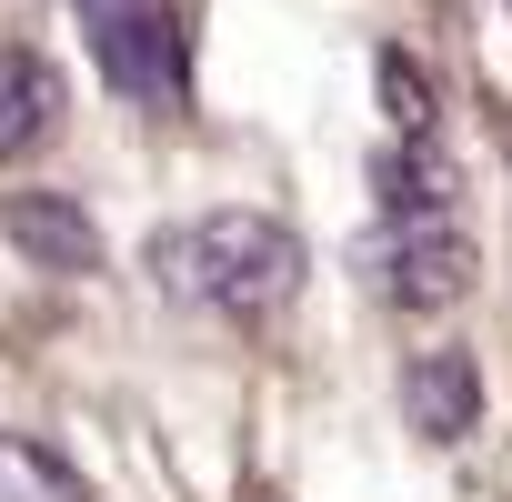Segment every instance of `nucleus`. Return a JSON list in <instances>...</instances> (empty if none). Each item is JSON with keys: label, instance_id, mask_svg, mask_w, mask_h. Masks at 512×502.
<instances>
[{"label": "nucleus", "instance_id": "nucleus-1", "mask_svg": "<svg viewBox=\"0 0 512 502\" xmlns=\"http://www.w3.org/2000/svg\"><path fill=\"white\" fill-rule=\"evenodd\" d=\"M151 282L201 302V312H231V322H262L302 292V241L272 221V211H201V221H171L151 231Z\"/></svg>", "mask_w": 512, "mask_h": 502}, {"label": "nucleus", "instance_id": "nucleus-2", "mask_svg": "<svg viewBox=\"0 0 512 502\" xmlns=\"http://www.w3.org/2000/svg\"><path fill=\"white\" fill-rule=\"evenodd\" d=\"M81 31H91V61L111 71L121 101H141V111L181 101V21L161 0H81Z\"/></svg>", "mask_w": 512, "mask_h": 502}, {"label": "nucleus", "instance_id": "nucleus-3", "mask_svg": "<svg viewBox=\"0 0 512 502\" xmlns=\"http://www.w3.org/2000/svg\"><path fill=\"white\" fill-rule=\"evenodd\" d=\"M382 292L402 312H452L472 292V241L452 211H402L392 241H382Z\"/></svg>", "mask_w": 512, "mask_h": 502}, {"label": "nucleus", "instance_id": "nucleus-4", "mask_svg": "<svg viewBox=\"0 0 512 502\" xmlns=\"http://www.w3.org/2000/svg\"><path fill=\"white\" fill-rule=\"evenodd\" d=\"M0 231H11V251L31 272H101V221L71 201V191H11L0 201Z\"/></svg>", "mask_w": 512, "mask_h": 502}, {"label": "nucleus", "instance_id": "nucleus-5", "mask_svg": "<svg viewBox=\"0 0 512 502\" xmlns=\"http://www.w3.org/2000/svg\"><path fill=\"white\" fill-rule=\"evenodd\" d=\"M402 412H412L422 442H462V432L482 422V362L452 352V342L412 352V362H402Z\"/></svg>", "mask_w": 512, "mask_h": 502}, {"label": "nucleus", "instance_id": "nucleus-6", "mask_svg": "<svg viewBox=\"0 0 512 502\" xmlns=\"http://www.w3.org/2000/svg\"><path fill=\"white\" fill-rule=\"evenodd\" d=\"M61 131V71L31 41H0V161H21Z\"/></svg>", "mask_w": 512, "mask_h": 502}, {"label": "nucleus", "instance_id": "nucleus-7", "mask_svg": "<svg viewBox=\"0 0 512 502\" xmlns=\"http://www.w3.org/2000/svg\"><path fill=\"white\" fill-rule=\"evenodd\" d=\"M372 91H382V121L402 131V141H432V71L392 41V51H372Z\"/></svg>", "mask_w": 512, "mask_h": 502}, {"label": "nucleus", "instance_id": "nucleus-8", "mask_svg": "<svg viewBox=\"0 0 512 502\" xmlns=\"http://www.w3.org/2000/svg\"><path fill=\"white\" fill-rule=\"evenodd\" d=\"M382 211L402 221V211H452V191H442V161H432V141H402L392 161H382Z\"/></svg>", "mask_w": 512, "mask_h": 502}]
</instances>
